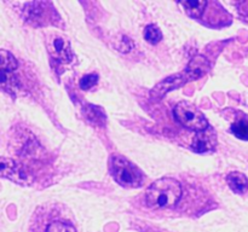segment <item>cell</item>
Returning a JSON list of instances; mask_svg holds the SVG:
<instances>
[{
  "instance_id": "obj_9",
  "label": "cell",
  "mask_w": 248,
  "mask_h": 232,
  "mask_svg": "<svg viewBox=\"0 0 248 232\" xmlns=\"http://www.w3.org/2000/svg\"><path fill=\"white\" fill-rule=\"evenodd\" d=\"M182 5L184 6V9H186V14H188L189 16L199 18V17L202 14L207 2H206L205 0H189V1H183Z\"/></svg>"
},
{
  "instance_id": "obj_2",
  "label": "cell",
  "mask_w": 248,
  "mask_h": 232,
  "mask_svg": "<svg viewBox=\"0 0 248 232\" xmlns=\"http://www.w3.org/2000/svg\"><path fill=\"white\" fill-rule=\"evenodd\" d=\"M182 196V186L172 178L154 181L145 192V201L152 208H166L176 204Z\"/></svg>"
},
{
  "instance_id": "obj_5",
  "label": "cell",
  "mask_w": 248,
  "mask_h": 232,
  "mask_svg": "<svg viewBox=\"0 0 248 232\" xmlns=\"http://www.w3.org/2000/svg\"><path fill=\"white\" fill-rule=\"evenodd\" d=\"M17 67L16 58L9 51L0 50V89L11 92L15 88L16 79L14 72Z\"/></svg>"
},
{
  "instance_id": "obj_14",
  "label": "cell",
  "mask_w": 248,
  "mask_h": 232,
  "mask_svg": "<svg viewBox=\"0 0 248 232\" xmlns=\"http://www.w3.org/2000/svg\"><path fill=\"white\" fill-rule=\"evenodd\" d=\"M98 81V76L96 74H89L85 75L81 80H80V87L82 89H90L91 87H93L94 85Z\"/></svg>"
},
{
  "instance_id": "obj_1",
  "label": "cell",
  "mask_w": 248,
  "mask_h": 232,
  "mask_svg": "<svg viewBox=\"0 0 248 232\" xmlns=\"http://www.w3.org/2000/svg\"><path fill=\"white\" fill-rule=\"evenodd\" d=\"M208 69H210V63H208V60L205 57L198 56V57H195L189 63L188 68L184 72H178L176 75H172L169 79L164 80L160 84H157L155 86V88L152 89L150 96H152L153 99L157 101L162 96H165L167 92L179 88V87L183 86L186 82L193 81V80L201 77L208 72Z\"/></svg>"
},
{
  "instance_id": "obj_4",
  "label": "cell",
  "mask_w": 248,
  "mask_h": 232,
  "mask_svg": "<svg viewBox=\"0 0 248 232\" xmlns=\"http://www.w3.org/2000/svg\"><path fill=\"white\" fill-rule=\"evenodd\" d=\"M174 116L182 125L198 132L208 127V122L203 114L189 102H181L177 104L174 108Z\"/></svg>"
},
{
  "instance_id": "obj_12",
  "label": "cell",
  "mask_w": 248,
  "mask_h": 232,
  "mask_svg": "<svg viewBox=\"0 0 248 232\" xmlns=\"http://www.w3.org/2000/svg\"><path fill=\"white\" fill-rule=\"evenodd\" d=\"M144 38L148 43L156 44L161 40L162 34L160 29L155 26H148L144 30Z\"/></svg>"
},
{
  "instance_id": "obj_11",
  "label": "cell",
  "mask_w": 248,
  "mask_h": 232,
  "mask_svg": "<svg viewBox=\"0 0 248 232\" xmlns=\"http://www.w3.org/2000/svg\"><path fill=\"white\" fill-rule=\"evenodd\" d=\"M232 132L240 139L248 140V122L245 120L237 121L232 126Z\"/></svg>"
},
{
  "instance_id": "obj_13",
  "label": "cell",
  "mask_w": 248,
  "mask_h": 232,
  "mask_svg": "<svg viewBox=\"0 0 248 232\" xmlns=\"http://www.w3.org/2000/svg\"><path fill=\"white\" fill-rule=\"evenodd\" d=\"M46 232H77V230L67 222L53 221L48 225Z\"/></svg>"
},
{
  "instance_id": "obj_10",
  "label": "cell",
  "mask_w": 248,
  "mask_h": 232,
  "mask_svg": "<svg viewBox=\"0 0 248 232\" xmlns=\"http://www.w3.org/2000/svg\"><path fill=\"white\" fill-rule=\"evenodd\" d=\"M53 48H55L57 57L63 62H69L72 58V51L69 48L68 41L63 40L62 38H57L53 41Z\"/></svg>"
},
{
  "instance_id": "obj_8",
  "label": "cell",
  "mask_w": 248,
  "mask_h": 232,
  "mask_svg": "<svg viewBox=\"0 0 248 232\" xmlns=\"http://www.w3.org/2000/svg\"><path fill=\"white\" fill-rule=\"evenodd\" d=\"M227 181L229 184L230 188L234 191L235 193L239 195H244L248 190V179L246 175L240 172H232L227 176Z\"/></svg>"
},
{
  "instance_id": "obj_7",
  "label": "cell",
  "mask_w": 248,
  "mask_h": 232,
  "mask_svg": "<svg viewBox=\"0 0 248 232\" xmlns=\"http://www.w3.org/2000/svg\"><path fill=\"white\" fill-rule=\"evenodd\" d=\"M0 176L19 181L21 173H19L18 167H17L16 162L14 160L6 159V157H0Z\"/></svg>"
},
{
  "instance_id": "obj_6",
  "label": "cell",
  "mask_w": 248,
  "mask_h": 232,
  "mask_svg": "<svg viewBox=\"0 0 248 232\" xmlns=\"http://www.w3.org/2000/svg\"><path fill=\"white\" fill-rule=\"evenodd\" d=\"M216 144H217V138L215 132L208 127L196 133L193 139V149L198 152L211 151L215 149Z\"/></svg>"
},
{
  "instance_id": "obj_3",
  "label": "cell",
  "mask_w": 248,
  "mask_h": 232,
  "mask_svg": "<svg viewBox=\"0 0 248 232\" xmlns=\"http://www.w3.org/2000/svg\"><path fill=\"white\" fill-rule=\"evenodd\" d=\"M110 171L116 183L125 188H138L143 181L140 169L118 155L110 157Z\"/></svg>"
}]
</instances>
